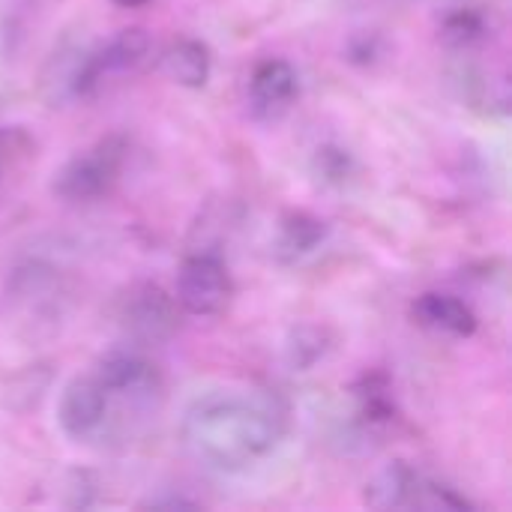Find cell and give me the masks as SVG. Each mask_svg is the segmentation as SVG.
<instances>
[{"mask_svg": "<svg viewBox=\"0 0 512 512\" xmlns=\"http://www.w3.org/2000/svg\"><path fill=\"white\" fill-rule=\"evenodd\" d=\"M288 432V408L273 393L210 390L180 417V444L192 462L216 474H243L264 462Z\"/></svg>", "mask_w": 512, "mask_h": 512, "instance_id": "6da1fadb", "label": "cell"}, {"mask_svg": "<svg viewBox=\"0 0 512 512\" xmlns=\"http://www.w3.org/2000/svg\"><path fill=\"white\" fill-rule=\"evenodd\" d=\"M123 159H126V144L123 138L111 135L102 138L99 144H93L90 150L72 156L57 174H54V192L63 201L72 204H90L105 198L114 183L120 180L123 171Z\"/></svg>", "mask_w": 512, "mask_h": 512, "instance_id": "7a4b0ae2", "label": "cell"}, {"mask_svg": "<svg viewBox=\"0 0 512 512\" xmlns=\"http://www.w3.org/2000/svg\"><path fill=\"white\" fill-rule=\"evenodd\" d=\"M366 501L375 510H468L471 501L450 486L429 480L408 465H390L366 486Z\"/></svg>", "mask_w": 512, "mask_h": 512, "instance_id": "3957f363", "label": "cell"}, {"mask_svg": "<svg viewBox=\"0 0 512 512\" xmlns=\"http://www.w3.org/2000/svg\"><path fill=\"white\" fill-rule=\"evenodd\" d=\"M234 282L216 252H195L177 270V306L195 318H213L231 303Z\"/></svg>", "mask_w": 512, "mask_h": 512, "instance_id": "277c9868", "label": "cell"}, {"mask_svg": "<svg viewBox=\"0 0 512 512\" xmlns=\"http://www.w3.org/2000/svg\"><path fill=\"white\" fill-rule=\"evenodd\" d=\"M108 402L111 396L105 393V387L99 384V378H75L72 384H66V390L60 393L57 402V423L60 429L75 438V441H87L93 438L108 417Z\"/></svg>", "mask_w": 512, "mask_h": 512, "instance_id": "5b68a950", "label": "cell"}, {"mask_svg": "<svg viewBox=\"0 0 512 512\" xmlns=\"http://www.w3.org/2000/svg\"><path fill=\"white\" fill-rule=\"evenodd\" d=\"M177 318V300H171L159 285H138L129 291V297H123L120 321L144 342L168 339L177 330Z\"/></svg>", "mask_w": 512, "mask_h": 512, "instance_id": "8992f818", "label": "cell"}, {"mask_svg": "<svg viewBox=\"0 0 512 512\" xmlns=\"http://www.w3.org/2000/svg\"><path fill=\"white\" fill-rule=\"evenodd\" d=\"M300 93L297 69L282 57H267L252 69L249 78V108L261 120L282 117Z\"/></svg>", "mask_w": 512, "mask_h": 512, "instance_id": "52a82bcc", "label": "cell"}, {"mask_svg": "<svg viewBox=\"0 0 512 512\" xmlns=\"http://www.w3.org/2000/svg\"><path fill=\"white\" fill-rule=\"evenodd\" d=\"M99 384L108 396H126V399H153L159 393V375L156 366L147 363L135 351H114L108 354L96 369Z\"/></svg>", "mask_w": 512, "mask_h": 512, "instance_id": "ba28073f", "label": "cell"}, {"mask_svg": "<svg viewBox=\"0 0 512 512\" xmlns=\"http://www.w3.org/2000/svg\"><path fill=\"white\" fill-rule=\"evenodd\" d=\"M414 318L420 327L432 330V333H444V336H456V339H468L477 333V315L468 303H462L453 294H423L414 303Z\"/></svg>", "mask_w": 512, "mask_h": 512, "instance_id": "9c48e42d", "label": "cell"}, {"mask_svg": "<svg viewBox=\"0 0 512 512\" xmlns=\"http://www.w3.org/2000/svg\"><path fill=\"white\" fill-rule=\"evenodd\" d=\"M162 69L183 87H204L210 81V51L198 39H177L162 54Z\"/></svg>", "mask_w": 512, "mask_h": 512, "instance_id": "30bf717a", "label": "cell"}, {"mask_svg": "<svg viewBox=\"0 0 512 512\" xmlns=\"http://www.w3.org/2000/svg\"><path fill=\"white\" fill-rule=\"evenodd\" d=\"M327 228L321 219L306 216V213H294L279 234V252H285L288 258H300L306 252H312L321 240H324Z\"/></svg>", "mask_w": 512, "mask_h": 512, "instance_id": "8fae6325", "label": "cell"}, {"mask_svg": "<svg viewBox=\"0 0 512 512\" xmlns=\"http://www.w3.org/2000/svg\"><path fill=\"white\" fill-rule=\"evenodd\" d=\"M444 36L450 42H456V45H468V42H474V39L483 36V21L471 9H462V12H456V15L447 18V33Z\"/></svg>", "mask_w": 512, "mask_h": 512, "instance_id": "7c38bea8", "label": "cell"}, {"mask_svg": "<svg viewBox=\"0 0 512 512\" xmlns=\"http://www.w3.org/2000/svg\"><path fill=\"white\" fill-rule=\"evenodd\" d=\"M117 6H123V9H138V6H144V3H150V0H114Z\"/></svg>", "mask_w": 512, "mask_h": 512, "instance_id": "4fadbf2b", "label": "cell"}]
</instances>
